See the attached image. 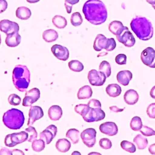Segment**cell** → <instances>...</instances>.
Wrapping results in <instances>:
<instances>
[{
  "instance_id": "cell-51",
  "label": "cell",
  "mask_w": 155,
  "mask_h": 155,
  "mask_svg": "<svg viewBox=\"0 0 155 155\" xmlns=\"http://www.w3.org/2000/svg\"><path fill=\"white\" fill-rule=\"evenodd\" d=\"M150 96L153 99H155V85L154 87H153L151 89V90L150 91Z\"/></svg>"
},
{
  "instance_id": "cell-47",
  "label": "cell",
  "mask_w": 155,
  "mask_h": 155,
  "mask_svg": "<svg viewBox=\"0 0 155 155\" xmlns=\"http://www.w3.org/2000/svg\"><path fill=\"white\" fill-rule=\"evenodd\" d=\"M10 155L12 154V151H11L10 150L5 148V147H3L0 150V155Z\"/></svg>"
},
{
  "instance_id": "cell-46",
  "label": "cell",
  "mask_w": 155,
  "mask_h": 155,
  "mask_svg": "<svg viewBox=\"0 0 155 155\" xmlns=\"http://www.w3.org/2000/svg\"><path fill=\"white\" fill-rule=\"evenodd\" d=\"M7 7L8 4L5 0H0V13L5 11Z\"/></svg>"
},
{
  "instance_id": "cell-28",
  "label": "cell",
  "mask_w": 155,
  "mask_h": 155,
  "mask_svg": "<svg viewBox=\"0 0 155 155\" xmlns=\"http://www.w3.org/2000/svg\"><path fill=\"white\" fill-rule=\"evenodd\" d=\"M133 142L139 150H143L148 145V139L141 134L136 135L133 139Z\"/></svg>"
},
{
  "instance_id": "cell-52",
  "label": "cell",
  "mask_w": 155,
  "mask_h": 155,
  "mask_svg": "<svg viewBox=\"0 0 155 155\" xmlns=\"http://www.w3.org/2000/svg\"><path fill=\"white\" fill-rule=\"evenodd\" d=\"M147 2L151 5H153L155 4V0H146Z\"/></svg>"
},
{
  "instance_id": "cell-48",
  "label": "cell",
  "mask_w": 155,
  "mask_h": 155,
  "mask_svg": "<svg viewBox=\"0 0 155 155\" xmlns=\"http://www.w3.org/2000/svg\"><path fill=\"white\" fill-rule=\"evenodd\" d=\"M124 108H119L118 107H117L116 106H111L110 107V110H111V111H114V112H121L124 110Z\"/></svg>"
},
{
  "instance_id": "cell-57",
  "label": "cell",
  "mask_w": 155,
  "mask_h": 155,
  "mask_svg": "<svg viewBox=\"0 0 155 155\" xmlns=\"http://www.w3.org/2000/svg\"><path fill=\"white\" fill-rule=\"evenodd\" d=\"M1 35H0V44H1Z\"/></svg>"
},
{
  "instance_id": "cell-19",
  "label": "cell",
  "mask_w": 155,
  "mask_h": 155,
  "mask_svg": "<svg viewBox=\"0 0 155 155\" xmlns=\"http://www.w3.org/2000/svg\"><path fill=\"white\" fill-rule=\"evenodd\" d=\"M21 41V36L18 32L14 31L7 35L5 38V44L10 47H15L18 46Z\"/></svg>"
},
{
  "instance_id": "cell-4",
  "label": "cell",
  "mask_w": 155,
  "mask_h": 155,
  "mask_svg": "<svg viewBox=\"0 0 155 155\" xmlns=\"http://www.w3.org/2000/svg\"><path fill=\"white\" fill-rule=\"evenodd\" d=\"M25 117L24 113L16 108H12L4 113L2 122L9 129L18 130L24 125Z\"/></svg>"
},
{
  "instance_id": "cell-42",
  "label": "cell",
  "mask_w": 155,
  "mask_h": 155,
  "mask_svg": "<svg viewBox=\"0 0 155 155\" xmlns=\"http://www.w3.org/2000/svg\"><path fill=\"white\" fill-rule=\"evenodd\" d=\"M79 1V0H65L64 5L65 7L67 12L68 13H70L71 12L73 5L78 3Z\"/></svg>"
},
{
  "instance_id": "cell-38",
  "label": "cell",
  "mask_w": 155,
  "mask_h": 155,
  "mask_svg": "<svg viewBox=\"0 0 155 155\" xmlns=\"http://www.w3.org/2000/svg\"><path fill=\"white\" fill-rule=\"evenodd\" d=\"M90 107L87 104H78L74 107V111L76 113L79 114L83 117L89 110Z\"/></svg>"
},
{
  "instance_id": "cell-36",
  "label": "cell",
  "mask_w": 155,
  "mask_h": 155,
  "mask_svg": "<svg viewBox=\"0 0 155 155\" xmlns=\"http://www.w3.org/2000/svg\"><path fill=\"white\" fill-rule=\"evenodd\" d=\"M120 147L124 150L129 153H134L136 150V146L132 142L125 140L120 142Z\"/></svg>"
},
{
  "instance_id": "cell-50",
  "label": "cell",
  "mask_w": 155,
  "mask_h": 155,
  "mask_svg": "<svg viewBox=\"0 0 155 155\" xmlns=\"http://www.w3.org/2000/svg\"><path fill=\"white\" fill-rule=\"evenodd\" d=\"M12 154H15V155H22L24 154V152H22L21 150H18V149H14L12 150Z\"/></svg>"
},
{
  "instance_id": "cell-32",
  "label": "cell",
  "mask_w": 155,
  "mask_h": 155,
  "mask_svg": "<svg viewBox=\"0 0 155 155\" xmlns=\"http://www.w3.org/2000/svg\"><path fill=\"white\" fill-rule=\"evenodd\" d=\"M69 68L75 72H80L84 70V65L78 60H72L68 62Z\"/></svg>"
},
{
  "instance_id": "cell-26",
  "label": "cell",
  "mask_w": 155,
  "mask_h": 155,
  "mask_svg": "<svg viewBox=\"0 0 155 155\" xmlns=\"http://www.w3.org/2000/svg\"><path fill=\"white\" fill-rule=\"evenodd\" d=\"M31 15V10L26 7H19L16 11V16L21 20H27Z\"/></svg>"
},
{
  "instance_id": "cell-2",
  "label": "cell",
  "mask_w": 155,
  "mask_h": 155,
  "mask_svg": "<svg viewBox=\"0 0 155 155\" xmlns=\"http://www.w3.org/2000/svg\"><path fill=\"white\" fill-rule=\"evenodd\" d=\"M130 27L131 30L140 40L148 41L153 35L152 24L145 17L136 16L130 22Z\"/></svg>"
},
{
  "instance_id": "cell-25",
  "label": "cell",
  "mask_w": 155,
  "mask_h": 155,
  "mask_svg": "<svg viewBox=\"0 0 155 155\" xmlns=\"http://www.w3.org/2000/svg\"><path fill=\"white\" fill-rule=\"evenodd\" d=\"M93 94V91L89 85H85L80 88L78 92V98L79 99H89Z\"/></svg>"
},
{
  "instance_id": "cell-53",
  "label": "cell",
  "mask_w": 155,
  "mask_h": 155,
  "mask_svg": "<svg viewBox=\"0 0 155 155\" xmlns=\"http://www.w3.org/2000/svg\"><path fill=\"white\" fill-rule=\"evenodd\" d=\"M40 0H27V1L29 3H36L37 2H39Z\"/></svg>"
},
{
  "instance_id": "cell-3",
  "label": "cell",
  "mask_w": 155,
  "mask_h": 155,
  "mask_svg": "<svg viewBox=\"0 0 155 155\" xmlns=\"http://www.w3.org/2000/svg\"><path fill=\"white\" fill-rule=\"evenodd\" d=\"M12 80L15 87L18 90L25 91L30 82V73L27 67L24 65H16L13 70Z\"/></svg>"
},
{
  "instance_id": "cell-49",
  "label": "cell",
  "mask_w": 155,
  "mask_h": 155,
  "mask_svg": "<svg viewBox=\"0 0 155 155\" xmlns=\"http://www.w3.org/2000/svg\"><path fill=\"white\" fill-rule=\"evenodd\" d=\"M148 151L151 154H155V143L151 144L148 147Z\"/></svg>"
},
{
  "instance_id": "cell-5",
  "label": "cell",
  "mask_w": 155,
  "mask_h": 155,
  "mask_svg": "<svg viewBox=\"0 0 155 155\" xmlns=\"http://www.w3.org/2000/svg\"><path fill=\"white\" fill-rule=\"evenodd\" d=\"M116 47V43L114 38H107L102 34H98L94 41L93 48L97 51L105 49L108 51H113Z\"/></svg>"
},
{
  "instance_id": "cell-7",
  "label": "cell",
  "mask_w": 155,
  "mask_h": 155,
  "mask_svg": "<svg viewBox=\"0 0 155 155\" xmlns=\"http://www.w3.org/2000/svg\"><path fill=\"white\" fill-rule=\"evenodd\" d=\"M105 117V112L101 108H91L82 117L87 122H97L103 120Z\"/></svg>"
},
{
  "instance_id": "cell-8",
  "label": "cell",
  "mask_w": 155,
  "mask_h": 155,
  "mask_svg": "<svg viewBox=\"0 0 155 155\" xmlns=\"http://www.w3.org/2000/svg\"><path fill=\"white\" fill-rule=\"evenodd\" d=\"M105 74L96 70L93 69L89 71L88 73V79L90 84L93 86L103 85L106 81Z\"/></svg>"
},
{
  "instance_id": "cell-55",
  "label": "cell",
  "mask_w": 155,
  "mask_h": 155,
  "mask_svg": "<svg viewBox=\"0 0 155 155\" xmlns=\"http://www.w3.org/2000/svg\"><path fill=\"white\" fill-rule=\"evenodd\" d=\"M88 154L90 155V154H101L99 153H94V152H92V153H90Z\"/></svg>"
},
{
  "instance_id": "cell-21",
  "label": "cell",
  "mask_w": 155,
  "mask_h": 155,
  "mask_svg": "<svg viewBox=\"0 0 155 155\" xmlns=\"http://www.w3.org/2000/svg\"><path fill=\"white\" fill-rule=\"evenodd\" d=\"M124 99L125 103L127 104L134 105L138 101L139 94L136 90L130 89L125 93L124 95Z\"/></svg>"
},
{
  "instance_id": "cell-9",
  "label": "cell",
  "mask_w": 155,
  "mask_h": 155,
  "mask_svg": "<svg viewBox=\"0 0 155 155\" xmlns=\"http://www.w3.org/2000/svg\"><path fill=\"white\" fill-rule=\"evenodd\" d=\"M140 59L145 65L155 68V50L150 47L146 48L140 54Z\"/></svg>"
},
{
  "instance_id": "cell-33",
  "label": "cell",
  "mask_w": 155,
  "mask_h": 155,
  "mask_svg": "<svg viewBox=\"0 0 155 155\" xmlns=\"http://www.w3.org/2000/svg\"><path fill=\"white\" fill-rule=\"evenodd\" d=\"M99 70L104 73L105 74L107 78H108L110 76L111 73V66L110 63L106 61H102L99 65Z\"/></svg>"
},
{
  "instance_id": "cell-40",
  "label": "cell",
  "mask_w": 155,
  "mask_h": 155,
  "mask_svg": "<svg viewBox=\"0 0 155 155\" xmlns=\"http://www.w3.org/2000/svg\"><path fill=\"white\" fill-rule=\"evenodd\" d=\"M99 143L100 147L104 150L110 149L112 147V143H111V140L108 138L101 139Z\"/></svg>"
},
{
  "instance_id": "cell-34",
  "label": "cell",
  "mask_w": 155,
  "mask_h": 155,
  "mask_svg": "<svg viewBox=\"0 0 155 155\" xmlns=\"http://www.w3.org/2000/svg\"><path fill=\"white\" fill-rule=\"evenodd\" d=\"M45 142L42 139H35L32 142L31 148L36 152H40L42 151L45 148Z\"/></svg>"
},
{
  "instance_id": "cell-14",
  "label": "cell",
  "mask_w": 155,
  "mask_h": 155,
  "mask_svg": "<svg viewBox=\"0 0 155 155\" xmlns=\"http://www.w3.org/2000/svg\"><path fill=\"white\" fill-rule=\"evenodd\" d=\"M116 39L119 42H121L127 47H133L136 42L134 36L128 29L125 30L121 35L116 36Z\"/></svg>"
},
{
  "instance_id": "cell-13",
  "label": "cell",
  "mask_w": 155,
  "mask_h": 155,
  "mask_svg": "<svg viewBox=\"0 0 155 155\" xmlns=\"http://www.w3.org/2000/svg\"><path fill=\"white\" fill-rule=\"evenodd\" d=\"M57 127L54 125H50L39 134V138L44 140L46 144H49L56 136Z\"/></svg>"
},
{
  "instance_id": "cell-1",
  "label": "cell",
  "mask_w": 155,
  "mask_h": 155,
  "mask_svg": "<svg viewBox=\"0 0 155 155\" xmlns=\"http://www.w3.org/2000/svg\"><path fill=\"white\" fill-rule=\"evenodd\" d=\"M85 19L93 25H100L107 18V8L101 0H88L82 8Z\"/></svg>"
},
{
  "instance_id": "cell-27",
  "label": "cell",
  "mask_w": 155,
  "mask_h": 155,
  "mask_svg": "<svg viewBox=\"0 0 155 155\" xmlns=\"http://www.w3.org/2000/svg\"><path fill=\"white\" fill-rule=\"evenodd\" d=\"M43 39L47 42H52L55 41L58 38V32L53 29L45 30L42 33Z\"/></svg>"
},
{
  "instance_id": "cell-10",
  "label": "cell",
  "mask_w": 155,
  "mask_h": 155,
  "mask_svg": "<svg viewBox=\"0 0 155 155\" xmlns=\"http://www.w3.org/2000/svg\"><path fill=\"white\" fill-rule=\"evenodd\" d=\"M96 131L92 128L84 130L81 133V137L83 143L88 147H93L96 143Z\"/></svg>"
},
{
  "instance_id": "cell-41",
  "label": "cell",
  "mask_w": 155,
  "mask_h": 155,
  "mask_svg": "<svg viewBox=\"0 0 155 155\" xmlns=\"http://www.w3.org/2000/svg\"><path fill=\"white\" fill-rule=\"evenodd\" d=\"M139 131H140V133L145 136H151L155 135V131L145 125H142Z\"/></svg>"
},
{
  "instance_id": "cell-30",
  "label": "cell",
  "mask_w": 155,
  "mask_h": 155,
  "mask_svg": "<svg viewBox=\"0 0 155 155\" xmlns=\"http://www.w3.org/2000/svg\"><path fill=\"white\" fill-rule=\"evenodd\" d=\"M52 22L53 25L59 29L64 28L67 25V19L60 15H56L52 19Z\"/></svg>"
},
{
  "instance_id": "cell-12",
  "label": "cell",
  "mask_w": 155,
  "mask_h": 155,
  "mask_svg": "<svg viewBox=\"0 0 155 155\" xmlns=\"http://www.w3.org/2000/svg\"><path fill=\"white\" fill-rule=\"evenodd\" d=\"M51 50L53 55L58 59L61 61H67L69 58V51L68 48L59 44H54Z\"/></svg>"
},
{
  "instance_id": "cell-29",
  "label": "cell",
  "mask_w": 155,
  "mask_h": 155,
  "mask_svg": "<svg viewBox=\"0 0 155 155\" xmlns=\"http://www.w3.org/2000/svg\"><path fill=\"white\" fill-rule=\"evenodd\" d=\"M80 136L81 135L79 130L75 128L69 129L66 133V137L69 138L74 144L79 142Z\"/></svg>"
},
{
  "instance_id": "cell-16",
  "label": "cell",
  "mask_w": 155,
  "mask_h": 155,
  "mask_svg": "<svg viewBox=\"0 0 155 155\" xmlns=\"http://www.w3.org/2000/svg\"><path fill=\"white\" fill-rule=\"evenodd\" d=\"M0 30L6 35L19 30V25L13 21L8 19H3L0 21Z\"/></svg>"
},
{
  "instance_id": "cell-37",
  "label": "cell",
  "mask_w": 155,
  "mask_h": 155,
  "mask_svg": "<svg viewBox=\"0 0 155 155\" xmlns=\"http://www.w3.org/2000/svg\"><path fill=\"white\" fill-rule=\"evenodd\" d=\"M25 131L28 133V137L27 140L29 142H33L34 140H35L37 137H38V133L36 132V129L32 127V126H29L28 128H25Z\"/></svg>"
},
{
  "instance_id": "cell-45",
  "label": "cell",
  "mask_w": 155,
  "mask_h": 155,
  "mask_svg": "<svg viewBox=\"0 0 155 155\" xmlns=\"http://www.w3.org/2000/svg\"><path fill=\"white\" fill-rule=\"evenodd\" d=\"M87 105L91 108H101V104L99 100L92 99L90 100Z\"/></svg>"
},
{
  "instance_id": "cell-35",
  "label": "cell",
  "mask_w": 155,
  "mask_h": 155,
  "mask_svg": "<svg viewBox=\"0 0 155 155\" xmlns=\"http://www.w3.org/2000/svg\"><path fill=\"white\" fill-rule=\"evenodd\" d=\"M70 21L71 24L74 27H77L81 25L83 22V19L81 13L79 12L73 13L71 16Z\"/></svg>"
},
{
  "instance_id": "cell-22",
  "label": "cell",
  "mask_w": 155,
  "mask_h": 155,
  "mask_svg": "<svg viewBox=\"0 0 155 155\" xmlns=\"http://www.w3.org/2000/svg\"><path fill=\"white\" fill-rule=\"evenodd\" d=\"M48 115L51 120H58L62 116V108L59 105H52L48 109Z\"/></svg>"
},
{
  "instance_id": "cell-6",
  "label": "cell",
  "mask_w": 155,
  "mask_h": 155,
  "mask_svg": "<svg viewBox=\"0 0 155 155\" xmlns=\"http://www.w3.org/2000/svg\"><path fill=\"white\" fill-rule=\"evenodd\" d=\"M28 134L26 131H21L7 134L4 139L5 145L8 147H13L18 144L27 140Z\"/></svg>"
},
{
  "instance_id": "cell-44",
  "label": "cell",
  "mask_w": 155,
  "mask_h": 155,
  "mask_svg": "<svg viewBox=\"0 0 155 155\" xmlns=\"http://www.w3.org/2000/svg\"><path fill=\"white\" fill-rule=\"evenodd\" d=\"M147 113L150 118L155 119V103H152L148 106Z\"/></svg>"
},
{
  "instance_id": "cell-56",
  "label": "cell",
  "mask_w": 155,
  "mask_h": 155,
  "mask_svg": "<svg viewBox=\"0 0 155 155\" xmlns=\"http://www.w3.org/2000/svg\"><path fill=\"white\" fill-rule=\"evenodd\" d=\"M152 7L154 8V9L155 10V4H153V5H152Z\"/></svg>"
},
{
  "instance_id": "cell-39",
  "label": "cell",
  "mask_w": 155,
  "mask_h": 155,
  "mask_svg": "<svg viewBox=\"0 0 155 155\" xmlns=\"http://www.w3.org/2000/svg\"><path fill=\"white\" fill-rule=\"evenodd\" d=\"M21 101V97L16 94H12L8 97V103L12 105H18L20 104Z\"/></svg>"
},
{
  "instance_id": "cell-17",
  "label": "cell",
  "mask_w": 155,
  "mask_h": 155,
  "mask_svg": "<svg viewBox=\"0 0 155 155\" xmlns=\"http://www.w3.org/2000/svg\"><path fill=\"white\" fill-rule=\"evenodd\" d=\"M99 130L102 133L109 136H114L118 132L117 126L113 122H106L101 124L99 126Z\"/></svg>"
},
{
  "instance_id": "cell-11",
  "label": "cell",
  "mask_w": 155,
  "mask_h": 155,
  "mask_svg": "<svg viewBox=\"0 0 155 155\" xmlns=\"http://www.w3.org/2000/svg\"><path fill=\"white\" fill-rule=\"evenodd\" d=\"M40 97V91L37 88H33L25 93L23 99L22 105L24 107H30L36 102Z\"/></svg>"
},
{
  "instance_id": "cell-43",
  "label": "cell",
  "mask_w": 155,
  "mask_h": 155,
  "mask_svg": "<svg viewBox=\"0 0 155 155\" xmlns=\"http://www.w3.org/2000/svg\"><path fill=\"white\" fill-rule=\"evenodd\" d=\"M115 61L119 65H125L127 63V56L125 54H119L115 57Z\"/></svg>"
},
{
  "instance_id": "cell-20",
  "label": "cell",
  "mask_w": 155,
  "mask_h": 155,
  "mask_svg": "<svg viewBox=\"0 0 155 155\" xmlns=\"http://www.w3.org/2000/svg\"><path fill=\"white\" fill-rule=\"evenodd\" d=\"M133 78L132 73L129 70H122L117 73L116 76L117 81L119 83L124 86H127L129 84L130 81Z\"/></svg>"
},
{
  "instance_id": "cell-15",
  "label": "cell",
  "mask_w": 155,
  "mask_h": 155,
  "mask_svg": "<svg viewBox=\"0 0 155 155\" xmlns=\"http://www.w3.org/2000/svg\"><path fill=\"white\" fill-rule=\"evenodd\" d=\"M44 116V112L41 107L31 106L28 112V120L27 125L31 126L35 121L41 119Z\"/></svg>"
},
{
  "instance_id": "cell-54",
  "label": "cell",
  "mask_w": 155,
  "mask_h": 155,
  "mask_svg": "<svg viewBox=\"0 0 155 155\" xmlns=\"http://www.w3.org/2000/svg\"><path fill=\"white\" fill-rule=\"evenodd\" d=\"M72 154L73 155V154H78V155H81V153H79V152H78V151H74V152H73L72 153Z\"/></svg>"
},
{
  "instance_id": "cell-18",
  "label": "cell",
  "mask_w": 155,
  "mask_h": 155,
  "mask_svg": "<svg viewBox=\"0 0 155 155\" xmlns=\"http://www.w3.org/2000/svg\"><path fill=\"white\" fill-rule=\"evenodd\" d=\"M108 29L111 33L116 36L121 35L125 30L128 29V28L126 26H124L120 21H113L109 24Z\"/></svg>"
},
{
  "instance_id": "cell-23",
  "label": "cell",
  "mask_w": 155,
  "mask_h": 155,
  "mask_svg": "<svg viewBox=\"0 0 155 155\" xmlns=\"http://www.w3.org/2000/svg\"><path fill=\"white\" fill-rule=\"evenodd\" d=\"M107 94L112 97H116L119 96L121 92L122 88L121 87L117 84H109L105 89Z\"/></svg>"
},
{
  "instance_id": "cell-31",
  "label": "cell",
  "mask_w": 155,
  "mask_h": 155,
  "mask_svg": "<svg viewBox=\"0 0 155 155\" xmlns=\"http://www.w3.org/2000/svg\"><path fill=\"white\" fill-rule=\"evenodd\" d=\"M142 122L141 120V118L139 116H134L133 117L131 121H130V128L135 131H139L142 127Z\"/></svg>"
},
{
  "instance_id": "cell-24",
  "label": "cell",
  "mask_w": 155,
  "mask_h": 155,
  "mask_svg": "<svg viewBox=\"0 0 155 155\" xmlns=\"http://www.w3.org/2000/svg\"><path fill=\"white\" fill-rule=\"evenodd\" d=\"M57 150L61 153H65L68 151L71 147V143L69 140L65 138L59 139L57 140L55 144Z\"/></svg>"
}]
</instances>
